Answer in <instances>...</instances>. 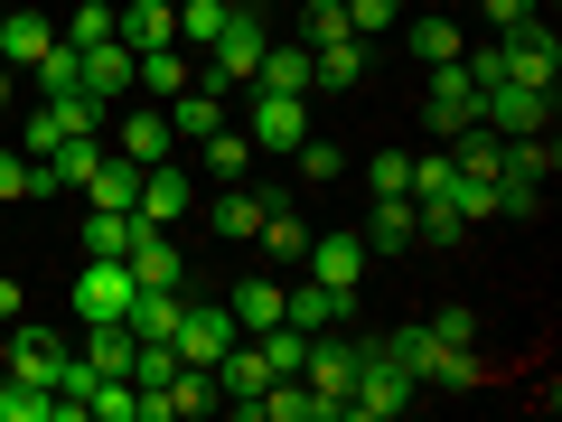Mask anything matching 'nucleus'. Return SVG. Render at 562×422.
Segmentation results:
<instances>
[{
	"label": "nucleus",
	"mask_w": 562,
	"mask_h": 422,
	"mask_svg": "<svg viewBox=\"0 0 562 422\" xmlns=\"http://www.w3.org/2000/svg\"><path fill=\"white\" fill-rule=\"evenodd\" d=\"M235 10H272V0H235Z\"/></svg>",
	"instance_id": "obj_46"
},
{
	"label": "nucleus",
	"mask_w": 562,
	"mask_h": 422,
	"mask_svg": "<svg viewBox=\"0 0 562 422\" xmlns=\"http://www.w3.org/2000/svg\"><path fill=\"white\" fill-rule=\"evenodd\" d=\"M262 385H272L262 347H254V338H235V347L216 357V403H225V413H244V422H262Z\"/></svg>",
	"instance_id": "obj_6"
},
{
	"label": "nucleus",
	"mask_w": 562,
	"mask_h": 422,
	"mask_svg": "<svg viewBox=\"0 0 562 422\" xmlns=\"http://www.w3.org/2000/svg\"><path fill=\"white\" fill-rule=\"evenodd\" d=\"M422 329H431V338H441V347H469V329H479V320H469V310H431V320H422Z\"/></svg>",
	"instance_id": "obj_43"
},
{
	"label": "nucleus",
	"mask_w": 562,
	"mask_h": 422,
	"mask_svg": "<svg viewBox=\"0 0 562 422\" xmlns=\"http://www.w3.org/2000/svg\"><path fill=\"white\" fill-rule=\"evenodd\" d=\"M225 95H235V85H225L216 66H198V76H188V95H169V132L198 151L206 132H225V122H235V113H225Z\"/></svg>",
	"instance_id": "obj_3"
},
{
	"label": "nucleus",
	"mask_w": 562,
	"mask_h": 422,
	"mask_svg": "<svg viewBox=\"0 0 562 422\" xmlns=\"http://www.w3.org/2000/svg\"><path fill=\"white\" fill-rule=\"evenodd\" d=\"M10 103H20V66L0 57V113H10Z\"/></svg>",
	"instance_id": "obj_45"
},
{
	"label": "nucleus",
	"mask_w": 562,
	"mask_h": 422,
	"mask_svg": "<svg viewBox=\"0 0 562 422\" xmlns=\"http://www.w3.org/2000/svg\"><path fill=\"white\" fill-rule=\"evenodd\" d=\"M301 385L319 395V422H338V413H347V385H357V347H338V338L319 329L310 357H301Z\"/></svg>",
	"instance_id": "obj_5"
},
{
	"label": "nucleus",
	"mask_w": 562,
	"mask_h": 422,
	"mask_svg": "<svg viewBox=\"0 0 562 422\" xmlns=\"http://www.w3.org/2000/svg\"><path fill=\"white\" fill-rule=\"evenodd\" d=\"M384 357H394L403 376L422 385V357H431V329H422V320H394V338H384Z\"/></svg>",
	"instance_id": "obj_39"
},
{
	"label": "nucleus",
	"mask_w": 562,
	"mask_h": 422,
	"mask_svg": "<svg viewBox=\"0 0 562 422\" xmlns=\"http://www.w3.org/2000/svg\"><path fill=\"white\" fill-rule=\"evenodd\" d=\"M0 422H57V395H47V385L0 376Z\"/></svg>",
	"instance_id": "obj_34"
},
{
	"label": "nucleus",
	"mask_w": 562,
	"mask_h": 422,
	"mask_svg": "<svg viewBox=\"0 0 562 422\" xmlns=\"http://www.w3.org/2000/svg\"><path fill=\"white\" fill-rule=\"evenodd\" d=\"M0 320H29V310H20V281H10V273H0Z\"/></svg>",
	"instance_id": "obj_44"
},
{
	"label": "nucleus",
	"mask_w": 562,
	"mask_h": 422,
	"mask_svg": "<svg viewBox=\"0 0 562 422\" xmlns=\"http://www.w3.org/2000/svg\"><path fill=\"white\" fill-rule=\"evenodd\" d=\"M291 169H301L310 188H328V179H347V151H338V141H328V132H310L301 151H291Z\"/></svg>",
	"instance_id": "obj_35"
},
{
	"label": "nucleus",
	"mask_w": 562,
	"mask_h": 422,
	"mask_svg": "<svg viewBox=\"0 0 562 422\" xmlns=\"http://www.w3.org/2000/svg\"><path fill=\"white\" fill-rule=\"evenodd\" d=\"M169 151H179V132H169V103H132V113H122V160H169Z\"/></svg>",
	"instance_id": "obj_16"
},
{
	"label": "nucleus",
	"mask_w": 562,
	"mask_h": 422,
	"mask_svg": "<svg viewBox=\"0 0 562 422\" xmlns=\"http://www.w3.org/2000/svg\"><path fill=\"white\" fill-rule=\"evenodd\" d=\"M235 338H244V329H235V310H225V301H179V329H169L179 366H216Z\"/></svg>",
	"instance_id": "obj_2"
},
{
	"label": "nucleus",
	"mask_w": 562,
	"mask_h": 422,
	"mask_svg": "<svg viewBox=\"0 0 562 422\" xmlns=\"http://www.w3.org/2000/svg\"><path fill=\"white\" fill-rule=\"evenodd\" d=\"M460 10H479V0H460Z\"/></svg>",
	"instance_id": "obj_47"
},
{
	"label": "nucleus",
	"mask_w": 562,
	"mask_h": 422,
	"mask_svg": "<svg viewBox=\"0 0 562 422\" xmlns=\"http://www.w3.org/2000/svg\"><path fill=\"white\" fill-rule=\"evenodd\" d=\"M357 235H366V254H413V244H422V225H413V198H375V216H366Z\"/></svg>",
	"instance_id": "obj_20"
},
{
	"label": "nucleus",
	"mask_w": 562,
	"mask_h": 422,
	"mask_svg": "<svg viewBox=\"0 0 562 422\" xmlns=\"http://www.w3.org/2000/svg\"><path fill=\"white\" fill-rule=\"evenodd\" d=\"M506 85H553L562 76V38H553V29H543V20H525V29H506Z\"/></svg>",
	"instance_id": "obj_8"
},
{
	"label": "nucleus",
	"mask_w": 562,
	"mask_h": 422,
	"mask_svg": "<svg viewBox=\"0 0 562 422\" xmlns=\"http://www.w3.org/2000/svg\"><path fill=\"white\" fill-rule=\"evenodd\" d=\"M57 188V169L29 160V151H0V207H20V198H47Z\"/></svg>",
	"instance_id": "obj_25"
},
{
	"label": "nucleus",
	"mask_w": 562,
	"mask_h": 422,
	"mask_svg": "<svg viewBox=\"0 0 562 422\" xmlns=\"http://www.w3.org/2000/svg\"><path fill=\"white\" fill-rule=\"evenodd\" d=\"M244 132H254V151H281V160H291L310 141V95H254V122H244Z\"/></svg>",
	"instance_id": "obj_7"
},
{
	"label": "nucleus",
	"mask_w": 562,
	"mask_h": 422,
	"mask_svg": "<svg viewBox=\"0 0 562 422\" xmlns=\"http://www.w3.org/2000/svg\"><path fill=\"white\" fill-rule=\"evenodd\" d=\"M113 38L132 47V57H150V47H179V10H169V0H132V10H113Z\"/></svg>",
	"instance_id": "obj_14"
},
{
	"label": "nucleus",
	"mask_w": 562,
	"mask_h": 422,
	"mask_svg": "<svg viewBox=\"0 0 562 422\" xmlns=\"http://www.w3.org/2000/svg\"><path fill=\"white\" fill-rule=\"evenodd\" d=\"M122 263H132V281H140V291H188V254L169 244V225H140Z\"/></svg>",
	"instance_id": "obj_10"
},
{
	"label": "nucleus",
	"mask_w": 562,
	"mask_h": 422,
	"mask_svg": "<svg viewBox=\"0 0 562 422\" xmlns=\"http://www.w3.org/2000/svg\"><path fill=\"white\" fill-rule=\"evenodd\" d=\"M487 132H553V85H487Z\"/></svg>",
	"instance_id": "obj_9"
},
{
	"label": "nucleus",
	"mask_w": 562,
	"mask_h": 422,
	"mask_svg": "<svg viewBox=\"0 0 562 422\" xmlns=\"http://www.w3.org/2000/svg\"><path fill=\"white\" fill-rule=\"evenodd\" d=\"M206 225H216L225 244H254V225H262V198H254V188H244V179H225V198L206 207Z\"/></svg>",
	"instance_id": "obj_23"
},
{
	"label": "nucleus",
	"mask_w": 562,
	"mask_h": 422,
	"mask_svg": "<svg viewBox=\"0 0 562 422\" xmlns=\"http://www.w3.org/2000/svg\"><path fill=\"white\" fill-rule=\"evenodd\" d=\"M198 151H206V169H216V179H244V169H254V132H235V122H225V132H206Z\"/></svg>",
	"instance_id": "obj_32"
},
{
	"label": "nucleus",
	"mask_w": 562,
	"mask_h": 422,
	"mask_svg": "<svg viewBox=\"0 0 562 422\" xmlns=\"http://www.w3.org/2000/svg\"><path fill=\"white\" fill-rule=\"evenodd\" d=\"M188 76H198V66H188L179 47H150V57L132 66V85H140V95H188Z\"/></svg>",
	"instance_id": "obj_30"
},
{
	"label": "nucleus",
	"mask_w": 562,
	"mask_h": 422,
	"mask_svg": "<svg viewBox=\"0 0 562 422\" xmlns=\"http://www.w3.org/2000/svg\"><path fill=\"white\" fill-rule=\"evenodd\" d=\"M57 38H66V47H103V38H113V10L85 0V10H66V20H57Z\"/></svg>",
	"instance_id": "obj_38"
},
{
	"label": "nucleus",
	"mask_w": 562,
	"mask_h": 422,
	"mask_svg": "<svg viewBox=\"0 0 562 422\" xmlns=\"http://www.w3.org/2000/svg\"><path fill=\"white\" fill-rule=\"evenodd\" d=\"M254 244H262V263H301V254H310V216H301L291 198H262Z\"/></svg>",
	"instance_id": "obj_15"
},
{
	"label": "nucleus",
	"mask_w": 562,
	"mask_h": 422,
	"mask_svg": "<svg viewBox=\"0 0 562 422\" xmlns=\"http://www.w3.org/2000/svg\"><path fill=\"white\" fill-rule=\"evenodd\" d=\"M132 198H140V160L103 151V160L85 169V207H122V216H132Z\"/></svg>",
	"instance_id": "obj_21"
},
{
	"label": "nucleus",
	"mask_w": 562,
	"mask_h": 422,
	"mask_svg": "<svg viewBox=\"0 0 562 422\" xmlns=\"http://www.w3.org/2000/svg\"><path fill=\"white\" fill-rule=\"evenodd\" d=\"M497 216H543V179H497Z\"/></svg>",
	"instance_id": "obj_41"
},
{
	"label": "nucleus",
	"mask_w": 562,
	"mask_h": 422,
	"mask_svg": "<svg viewBox=\"0 0 562 422\" xmlns=\"http://www.w3.org/2000/svg\"><path fill=\"white\" fill-rule=\"evenodd\" d=\"M422 122H431L441 141H460L469 122H487V95L469 85V66H460V57H450V66H431V95H422Z\"/></svg>",
	"instance_id": "obj_1"
},
{
	"label": "nucleus",
	"mask_w": 562,
	"mask_h": 422,
	"mask_svg": "<svg viewBox=\"0 0 562 422\" xmlns=\"http://www.w3.org/2000/svg\"><path fill=\"white\" fill-rule=\"evenodd\" d=\"M403 38H413V57H422V66H450V57L469 47V20H413Z\"/></svg>",
	"instance_id": "obj_27"
},
{
	"label": "nucleus",
	"mask_w": 562,
	"mask_h": 422,
	"mask_svg": "<svg viewBox=\"0 0 562 422\" xmlns=\"http://www.w3.org/2000/svg\"><path fill=\"white\" fill-rule=\"evenodd\" d=\"M262 47H272V29H262L254 10H235V20H225V38L206 47V66H216L225 85H254V66H262Z\"/></svg>",
	"instance_id": "obj_11"
},
{
	"label": "nucleus",
	"mask_w": 562,
	"mask_h": 422,
	"mask_svg": "<svg viewBox=\"0 0 562 422\" xmlns=\"http://www.w3.org/2000/svg\"><path fill=\"white\" fill-rule=\"evenodd\" d=\"M479 20L506 38V29H525V20H535V0H479Z\"/></svg>",
	"instance_id": "obj_42"
},
{
	"label": "nucleus",
	"mask_w": 562,
	"mask_h": 422,
	"mask_svg": "<svg viewBox=\"0 0 562 422\" xmlns=\"http://www.w3.org/2000/svg\"><path fill=\"white\" fill-rule=\"evenodd\" d=\"M38 113L57 122V141H94V132H103V103H94V95H47Z\"/></svg>",
	"instance_id": "obj_29"
},
{
	"label": "nucleus",
	"mask_w": 562,
	"mask_h": 422,
	"mask_svg": "<svg viewBox=\"0 0 562 422\" xmlns=\"http://www.w3.org/2000/svg\"><path fill=\"white\" fill-rule=\"evenodd\" d=\"M310 273H319V281H338V291H357V281H366V235H310Z\"/></svg>",
	"instance_id": "obj_18"
},
{
	"label": "nucleus",
	"mask_w": 562,
	"mask_h": 422,
	"mask_svg": "<svg viewBox=\"0 0 562 422\" xmlns=\"http://www.w3.org/2000/svg\"><path fill=\"white\" fill-rule=\"evenodd\" d=\"M281 320H291V329H310V338H319V329L357 320V291H338V281H319V273H310L301 291H281Z\"/></svg>",
	"instance_id": "obj_12"
},
{
	"label": "nucleus",
	"mask_w": 562,
	"mask_h": 422,
	"mask_svg": "<svg viewBox=\"0 0 562 422\" xmlns=\"http://www.w3.org/2000/svg\"><path fill=\"white\" fill-rule=\"evenodd\" d=\"M132 47H122V38H103V47H85V95H94V103H113V95H132Z\"/></svg>",
	"instance_id": "obj_22"
},
{
	"label": "nucleus",
	"mask_w": 562,
	"mask_h": 422,
	"mask_svg": "<svg viewBox=\"0 0 562 422\" xmlns=\"http://www.w3.org/2000/svg\"><path fill=\"white\" fill-rule=\"evenodd\" d=\"M394 20H403V0H347V29H357V38H384Z\"/></svg>",
	"instance_id": "obj_40"
},
{
	"label": "nucleus",
	"mask_w": 562,
	"mask_h": 422,
	"mask_svg": "<svg viewBox=\"0 0 562 422\" xmlns=\"http://www.w3.org/2000/svg\"><path fill=\"white\" fill-rule=\"evenodd\" d=\"M254 95H310V47H262Z\"/></svg>",
	"instance_id": "obj_24"
},
{
	"label": "nucleus",
	"mask_w": 562,
	"mask_h": 422,
	"mask_svg": "<svg viewBox=\"0 0 562 422\" xmlns=\"http://www.w3.org/2000/svg\"><path fill=\"white\" fill-rule=\"evenodd\" d=\"M225 20H235V0H179V38L188 47H216Z\"/></svg>",
	"instance_id": "obj_33"
},
{
	"label": "nucleus",
	"mask_w": 562,
	"mask_h": 422,
	"mask_svg": "<svg viewBox=\"0 0 562 422\" xmlns=\"http://www.w3.org/2000/svg\"><path fill=\"white\" fill-rule=\"evenodd\" d=\"M29 85H38V95H85V47H47V57L38 66H29Z\"/></svg>",
	"instance_id": "obj_28"
},
{
	"label": "nucleus",
	"mask_w": 562,
	"mask_h": 422,
	"mask_svg": "<svg viewBox=\"0 0 562 422\" xmlns=\"http://www.w3.org/2000/svg\"><path fill=\"white\" fill-rule=\"evenodd\" d=\"M328 38H357L347 29V0H310L301 10V47H328Z\"/></svg>",
	"instance_id": "obj_37"
},
{
	"label": "nucleus",
	"mask_w": 562,
	"mask_h": 422,
	"mask_svg": "<svg viewBox=\"0 0 562 422\" xmlns=\"http://www.w3.org/2000/svg\"><path fill=\"white\" fill-rule=\"evenodd\" d=\"M366 188H375V198H413V151H375V160H366Z\"/></svg>",
	"instance_id": "obj_36"
},
{
	"label": "nucleus",
	"mask_w": 562,
	"mask_h": 422,
	"mask_svg": "<svg viewBox=\"0 0 562 422\" xmlns=\"http://www.w3.org/2000/svg\"><path fill=\"white\" fill-rule=\"evenodd\" d=\"M47 47H57V20H38V10H0V57L20 66V76L47 57Z\"/></svg>",
	"instance_id": "obj_19"
},
{
	"label": "nucleus",
	"mask_w": 562,
	"mask_h": 422,
	"mask_svg": "<svg viewBox=\"0 0 562 422\" xmlns=\"http://www.w3.org/2000/svg\"><path fill=\"white\" fill-rule=\"evenodd\" d=\"M310 85H319V95H357V85H366V38L310 47Z\"/></svg>",
	"instance_id": "obj_17"
},
{
	"label": "nucleus",
	"mask_w": 562,
	"mask_h": 422,
	"mask_svg": "<svg viewBox=\"0 0 562 422\" xmlns=\"http://www.w3.org/2000/svg\"><path fill=\"white\" fill-rule=\"evenodd\" d=\"M188 198H198V188H188V169L150 160V169H140V198H132V216H140V225H179V216H188Z\"/></svg>",
	"instance_id": "obj_13"
},
{
	"label": "nucleus",
	"mask_w": 562,
	"mask_h": 422,
	"mask_svg": "<svg viewBox=\"0 0 562 422\" xmlns=\"http://www.w3.org/2000/svg\"><path fill=\"white\" fill-rule=\"evenodd\" d=\"M140 216H122V207H85V254H132Z\"/></svg>",
	"instance_id": "obj_31"
},
{
	"label": "nucleus",
	"mask_w": 562,
	"mask_h": 422,
	"mask_svg": "<svg viewBox=\"0 0 562 422\" xmlns=\"http://www.w3.org/2000/svg\"><path fill=\"white\" fill-rule=\"evenodd\" d=\"M225 310H235V329H244V338H254V329H272L281 320V281H235V301H225Z\"/></svg>",
	"instance_id": "obj_26"
},
{
	"label": "nucleus",
	"mask_w": 562,
	"mask_h": 422,
	"mask_svg": "<svg viewBox=\"0 0 562 422\" xmlns=\"http://www.w3.org/2000/svg\"><path fill=\"white\" fill-rule=\"evenodd\" d=\"M132 263L122 254H85V273H76V320H122L132 310Z\"/></svg>",
	"instance_id": "obj_4"
}]
</instances>
